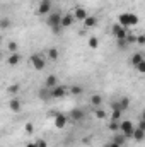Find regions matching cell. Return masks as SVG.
Segmentation results:
<instances>
[{"label":"cell","mask_w":145,"mask_h":147,"mask_svg":"<svg viewBox=\"0 0 145 147\" xmlns=\"http://www.w3.org/2000/svg\"><path fill=\"white\" fill-rule=\"evenodd\" d=\"M60 82H58V77L55 75V74H51V75H48L46 77V80H44V86L46 87H50V89H53V87H56Z\"/></svg>","instance_id":"13"},{"label":"cell","mask_w":145,"mask_h":147,"mask_svg":"<svg viewBox=\"0 0 145 147\" xmlns=\"http://www.w3.org/2000/svg\"><path fill=\"white\" fill-rule=\"evenodd\" d=\"M73 16H75V21H82V22L89 17L87 10H85L84 7H77V9H75V12H73Z\"/></svg>","instance_id":"11"},{"label":"cell","mask_w":145,"mask_h":147,"mask_svg":"<svg viewBox=\"0 0 145 147\" xmlns=\"http://www.w3.org/2000/svg\"><path fill=\"white\" fill-rule=\"evenodd\" d=\"M137 127H138V128H142V130H144V132H145V120H140Z\"/></svg>","instance_id":"36"},{"label":"cell","mask_w":145,"mask_h":147,"mask_svg":"<svg viewBox=\"0 0 145 147\" xmlns=\"http://www.w3.org/2000/svg\"><path fill=\"white\" fill-rule=\"evenodd\" d=\"M118 22H119L121 26H125V28H132V26L138 24V17H137V14H132V12H123V14H119Z\"/></svg>","instance_id":"1"},{"label":"cell","mask_w":145,"mask_h":147,"mask_svg":"<svg viewBox=\"0 0 145 147\" xmlns=\"http://www.w3.org/2000/svg\"><path fill=\"white\" fill-rule=\"evenodd\" d=\"M73 22H75V16L70 14V12H68V14H65V16H63V19H62V26H63V28H70Z\"/></svg>","instance_id":"18"},{"label":"cell","mask_w":145,"mask_h":147,"mask_svg":"<svg viewBox=\"0 0 145 147\" xmlns=\"http://www.w3.org/2000/svg\"><path fill=\"white\" fill-rule=\"evenodd\" d=\"M41 2H51V0H41Z\"/></svg>","instance_id":"40"},{"label":"cell","mask_w":145,"mask_h":147,"mask_svg":"<svg viewBox=\"0 0 145 147\" xmlns=\"http://www.w3.org/2000/svg\"><path fill=\"white\" fill-rule=\"evenodd\" d=\"M46 55H41V53H34V55H31V65L34 67V70H44V67H46Z\"/></svg>","instance_id":"2"},{"label":"cell","mask_w":145,"mask_h":147,"mask_svg":"<svg viewBox=\"0 0 145 147\" xmlns=\"http://www.w3.org/2000/svg\"><path fill=\"white\" fill-rule=\"evenodd\" d=\"M9 26H10V19H9V17H3V19L0 21V28H2V29H7Z\"/></svg>","instance_id":"31"},{"label":"cell","mask_w":145,"mask_h":147,"mask_svg":"<svg viewBox=\"0 0 145 147\" xmlns=\"http://www.w3.org/2000/svg\"><path fill=\"white\" fill-rule=\"evenodd\" d=\"M132 139L135 140V142H144L145 140V132L142 128H138V127H135V132H133V135H132Z\"/></svg>","instance_id":"16"},{"label":"cell","mask_w":145,"mask_h":147,"mask_svg":"<svg viewBox=\"0 0 145 147\" xmlns=\"http://www.w3.org/2000/svg\"><path fill=\"white\" fill-rule=\"evenodd\" d=\"M62 19H63V16L60 14V12H51L50 16H48V19H46V24L53 29V28H60L62 26ZM63 28V26H62Z\"/></svg>","instance_id":"3"},{"label":"cell","mask_w":145,"mask_h":147,"mask_svg":"<svg viewBox=\"0 0 145 147\" xmlns=\"http://www.w3.org/2000/svg\"><path fill=\"white\" fill-rule=\"evenodd\" d=\"M7 63L12 65V67L19 65V63H21V55H19V53H10V55L7 57Z\"/></svg>","instance_id":"17"},{"label":"cell","mask_w":145,"mask_h":147,"mask_svg":"<svg viewBox=\"0 0 145 147\" xmlns=\"http://www.w3.org/2000/svg\"><path fill=\"white\" fill-rule=\"evenodd\" d=\"M113 34L118 38V39H126V36H128V28H125V26H121L118 22V24L113 26Z\"/></svg>","instance_id":"8"},{"label":"cell","mask_w":145,"mask_h":147,"mask_svg":"<svg viewBox=\"0 0 145 147\" xmlns=\"http://www.w3.org/2000/svg\"><path fill=\"white\" fill-rule=\"evenodd\" d=\"M130 60H132V65H133V67H137L140 62H144V60H145V57L142 55V53H133Z\"/></svg>","instance_id":"20"},{"label":"cell","mask_w":145,"mask_h":147,"mask_svg":"<svg viewBox=\"0 0 145 147\" xmlns=\"http://www.w3.org/2000/svg\"><path fill=\"white\" fill-rule=\"evenodd\" d=\"M128 108H130V98H126V96H121V98H118V99L113 103V110L126 111Z\"/></svg>","instance_id":"5"},{"label":"cell","mask_w":145,"mask_h":147,"mask_svg":"<svg viewBox=\"0 0 145 147\" xmlns=\"http://www.w3.org/2000/svg\"><path fill=\"white\" fill-rule=\"evenodd\" d=\"M140 120H145V110H142V113H140Z\"/></svg>","instance_id":"38"},{"label":"cell","mask_w":145,"mask_h":147,"mask_svg":"<svg viewBox=\"0 0 145 147\" xmlns=\"http://www.w3.org/2000/svg\"><path fill=\"white\" fill-rule=\"evenodd\" d=\"M9 108L14 111V113H19L21 111V108H22V105H21V99L19 98H10V101H9Z\"/></svg>","instance_id":"12"},{"label":"cell","mask_w":145,"mask_h":147,"mask_svg":"<svg viewBox=\"0 0 145 147\" xmlns=\"http://www.w3.org/2000/svg\"><path fill=\"white\" fill-rule=\"evenodd\" d=\"M135 70H137L138 74H145V60H144V62H140V63L135 67Z\"/></svg>","instance_id":"32"},{"label":"cell","mask_w":145,"mask_h":147,"mask_svg":"<svg viewBox=\"0 0 145 147\" xmlns=\"http://www.w3.org/2000/svg\"><path fill=\"white\" fill-rule=\"evenodd\" d=\"M7 92H9V94L14 98V96L19 92V86H17V84H12V86H9V87H7Z\"/></svg>","instance_id":"26"},{"label":"cell","mask_w":145,"mask_h":147,"mask_svg":"<svg viewBox=\"0 0 145 147\" xmlns=\"http://www.w3.org/2000/svg\"><path fill=\"white\" fill-rule=\"evenodd\" d=\"M137 43H140V45H145V36H137Z\"/></svg>","instance_id":"37"},{"label":"cell","mask_w":145,"mask_h":147,"mask_svg":"<svg viewBox=\"0 0 145 147\" xmlns=\"http://www.w3.org/2000/svg\"><path fill=\"white\" fill-rule=\"evenodd\" d=\"M68 115H70V118H72V120L79 121V120H82V118L85 116V111H84V110H80V108H73V110L70 111Z\"/></svg>","instance_id":"15"},{"label":"cell","mask_w":145,"mask_h":147,"mask_svg":"<svg viewBox=\"0 0 145 147\" xmlns=\"http://www.w3.org/2000/svg\"><path fill=\"white\" fill-rule=\"evenodd\" d=\"M119 125H121V121L111 120V121H109V130H111V132H119Z\"/></svg>","instance_id":"24"},{"label":"cell","mask_w":145,"mask_h":147,"mask_svg":"<svg viewBox=\"0 0 145 147\" xmlns=\"http://www.w3.org/2000/svg\"><path fill=\"white\" fill-rule=\"evenodd\" d=\"M58 57H60V53H58V50H56V48H50V50L46 51V58H48L50 62H56V60H58Z\"/></svg>","instance_id":"19"},{"label":"cell","mask_w":145,"mask_h":147,"mask_svg":"<svg viewBox=\"0 0 145 147\" xmlns=\"http://www.w3.org/2000/svg\"><path fill=\"white\" fill-rule=\"evenodd\" d=\"M104 147H121L119 146V144H116V142H113V140H111V142H108V144H106V146Z\"/></svg>","instance_id":"35"},{"label":"cell","mask_w":145,"mask_h":147,"mask_svg":"<svg viewBox=\"0 0 145 147\" xmlns=\"http://www.w3.org/2000/svg\"><path fill=\"white\" fill-rule=\"evenodd\" d=\"M126 139H128L126 135H123L121 132H119V134L116 132V135H114V139H113V142H116V144H119V146H123V144L126 142Z\"/></svg>","instance_id":"23"},{"label":"cell","mask_w":145,"mask_h":147,"mask_svg":"<svg viewBox=\"0 0 145 147\" xmlns=\"http://www.w3.org/2000/svg\"><path fill=\"white\" fill-rule=\"evenodd\" d=\"M89 46L92 48V50H96L97 46H99V39L96 36H92V38H89Z\"/></svg>","instance_id":"28"},{"label":"cell","mask_w":145,"mask_h":147,"mask_svg":"<svg viewBox=\"0 0 145 147\" xmlns=\"http://www.w3.org/2000/svg\"><path fill=\"white\" fill-rule=\"evenodd\" d=\"M38 14H41V16H50V14H51V2H41V0H39Z\"/></svg>","instance_id":"9"},{"label":"cell","mask_w":145,"mask_h":147,"mask_svg":"<svg viewBox=\"0 0 145 147\" xmlns=\"http://www.w3.org/2000/svg\"><path fill=\"white\" fill-rule=\"evenodd\" d=\"M70 115H63V113H56L55 115V128H65L68 125Z\"/></svg>","instance_id":"6"},{"label":"cell","mask_w":145,"mask_h":147,"mask_svg":"<svg viewBox=\"0 0 145 147\" xmlns=\"http://www.w3.org/2000/svg\"><path fill=\"white\" fill-rule=\"evenodd\" d=\"M68 91H70V94H73V96H80V94H84V87H82V86H79V84L70 86V87H68Z\"/></svg>","instance_id":"21"},{"label":"cell","mask_w":145,"mask_h":147,"mask_svg":"<svg viewBox=\"0 0 145 147\" xmlns=\"http://www.w3.org/2000/svg\"><path fill=\"white\" fill-rule=\"evenodd\" d=\"M26 147H38V146H36V142H29Z\"/></svg>","instance_id":"39"},{"label":"cell","mask_w":145,"mask_h":147,"mask_svg":"<svg viewBox=\"0 0 145 147\" xmlns=\"http://www.w3.org/2000/svg\"><path fill=\"white\" fill-rule=\"evenodd\" d=\"M7 50H9L10 53H17V43H15V41H10V43L7 45Z\"/></svg>","instance_id":"30"},{"label":"cell","mask_w":145,"mask_h":147,"mask_svg":"<svg viewBox=\"0 0 145 147\" xmlns=\"http://www.w3.org/2000/svg\"><path fill=\"white\" fill-rule=\"evenodd\" d=\"M33 130H34V127H33V123H26V132H28V134H31Z\"/></svg>","instance_id":"34"},{"label":"cell","mask_w":145,"mask_h":147,"mask_svg":"<svg viewBox=\"0 0 145 147\" xmlns=\"http://www.w3.org/2000/svg\"><path fill=\"white\" fill-rule=\"evenodd\" d=\"M38 96H39V99H41V101H50V99H53V96H51V89H50V87H46V86L39 89Z\"/></svg>","instance_id":"10"},{"label":"cell","mask_w":145,"mask_h":147,"mask_svg":"<svg viewBox=\"0 0 145 147\" xmlns=\"http://www.w3.org/2000/svg\"><path fill=\"white\" fill-rule=\"evenodd\" d=\"M94 115H96V118H99V120H104V118L108 116V113L104 110H101V108H94Z\"/></svg>","instance_id":"25"},{"label":"cell","mask_w":145,"mask_h":147,"mask_svg":"<svg viewBox=\"0 0 145 147\" xmlns=\"http://www.w3.org/2000/svg\"><path fill=\"white\" fill-rule=\"evenodd\" d=\"M121 115H123V111L121 110H113V113H111V120L121 121Z\"/></svg>","instance_id":"27"},{"label":"cell","mask_w":145,"mask_h":147,"mask_svg":"<svg viewBox=\"0 0 145 147\" xmlns=\"http://www.w3.org/2000/svg\"><path fill=\"white\" fill-rule=\"evenodd\" d=\"M36 146L38 147H48V142L44 139H39V140H36Z\"/></svg>","instance_id":"33"},{"label":"cell","mask_w":145,"mask_h":147,"mask_svg":"<svg viewBox=\"0 0 145 147\" xmlns=\"http://www.w3.org/2000/svg\"><path fill=\"white\" fill-rule=\"evenodd\" d=\"M67 92H70V91H68V87H67V86H62V84H58L56 87H53V89H51V96H53V99L65 98V96H67Z\"/></svg>","instance_id":"7"},{"label":"cell","mask_w":145,"mask_h":147,"mask_svg":"<svg viewBox=\"0 0 145 147\" xmlns=\"http://www.w3.org/2000/svg\"><path fill=\"white\" fill-rule=\"evenodd\" d=\"M89 103H91V106H94V108H101V105H103V96H101V94H92V96L89 98Z\"/></svg>","instance_id":"14"},{"label":"cell","mask_w":145,"mask_h":147,"mask_svg":"<svg viewBox=\"0 0 145 147\" xmlns=\"http://www.w3.org/2000/svg\"><path fill=\"white\" fill-rule=\"evenodd\" d=\"M119 132L130 139V137L133 135V132H135V125H133V121H130V120H121V125H119Z\"/></svg>","instance_id":"4"},{"label":"cell","mask_w":145,"mask_h":147,"mask_svg":"<svg viewBox=\"0 0 145 147\" xmlns=\"http://www.w3.org/2000/svg\"><path fill=\"white\" fill-rule=\"evenodd\" d=\"M96 24H97V17H96V16H89V17L84 21V26H85V28H94Z\"/></svg>","instance_id":"22"},{"label":"cell","mask_w":145,"mask_h":147,"mask_svg":"<svg viewBox=\"0 0 145 147\" xmlns=\"http://www.w3.org/2000/svg\"><path fill=\"white\" fill-rule=\"evenodd\" d=\"M128 45H130L128 39H118V48H119V50H126Z\"/></svg>","instance_id":"29"}]
</instances>
